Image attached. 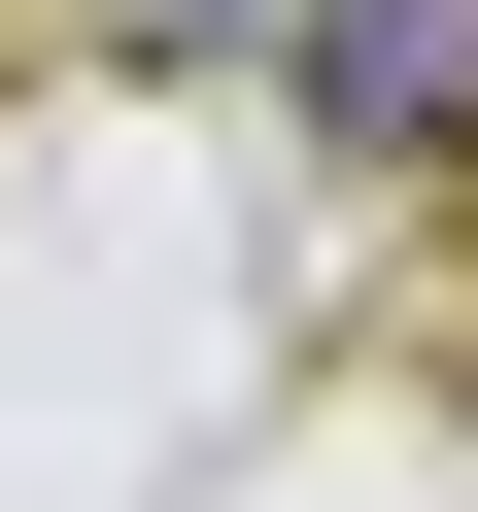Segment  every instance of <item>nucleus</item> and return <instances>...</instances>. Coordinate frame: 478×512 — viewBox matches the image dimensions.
I'll use <instances>...</instances> for the list:
<instances>
[{"mask_svg": "<svg viewBox=\"0 0 478 512\" xmlns=\"http://www.w3.org/2000/svg\"><path fill=\"white\" fill-rule=\"evenodd\" d=\"M103 35H137V69H274L308 0H103Z\"/></svg>", "mask_w": 478, "mask_h": 512, "instance_id": "2", "label": "nucleus"}, {"mask_svg": "<svg viewBox=\"0 0 478 512\" xmlns=\"http://www.w3.org/2000/svg\"><path fill=\"white\" fill-rule=\"evenodd\" d=\"M274 137H342V171H478V0H308V35H274Z\"/></svg>", "mask_w": 478, "mask_h": 512, "instance_id": "1", "label": "nucleus"}]
</instances>
